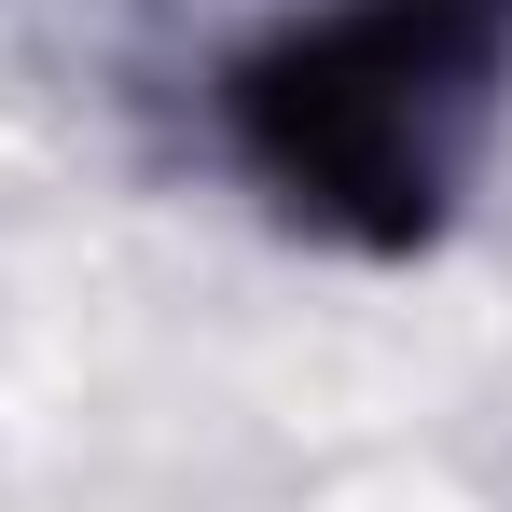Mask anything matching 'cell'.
<instances>
[{
    "label": "cell",
    "instance_id": "2",
    "mask_svg": "<svg viewBox=\"0 0 512 512\" xmlns=\"http://www.w3.org/2000/svg\"><path fill=\"white\" fill-rule=\"evenodd\" d=\"M443 14H457V0H443Z\"/></svg>",
    "mask_w": 512,
    "mask_h": 512
},
{
    "label": "cell",
    "instance_id": "1",
    "mask_svg": "<svg viewBox=\"0 0 512 512\" xmlns=\"http://www.w3.org/2000/svg\"><path fill=\"white\" fill-rule=\"evenodd\" d=\"M485 125V56L443 0H360L236 70L250 167L333 236H416Z\"/></svg>",
    "mask_w": 512,
    "mask_h": 512
}]
</instances>
